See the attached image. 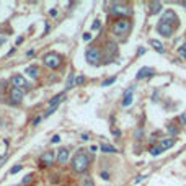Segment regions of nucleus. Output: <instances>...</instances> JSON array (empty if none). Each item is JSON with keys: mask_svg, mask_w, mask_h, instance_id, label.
<instances>
[{"mask_svg": "<svg viewBox=\"0 0 186 186\" xmlns=\"http://www.w3.org/2000/svg\"><path fill=\"white\" fill-rule=\"evenodd\" d=\"M88 163H90L88 155L85 154L83 150H78L77 154L74 155L72 162H70V166H72V170L75 173H83V171L88 168Z\"/></svg>", "mask_w": 186, "mask_h": 186, "instance_id": "1", "label": "nucleus"}, {"mask_svg": "<svg viewBox=\"0 0 186 186\" xmlns=\"http://www.w3.org/2000/svg\"><path fill=\"white\" fill-rule=\"evenodd\" d=\"M129 28H131L129 20H126V18H121V20H118V21L113 23L111 30H113V33H114L116 36H124L127 31H129Z\"/></svg>", "mask_w": 186, "mask_h": 186, "instance_id": "2", "label": "nucleus"}, {"mask_svg": "<svg viewBox=\"0 0 186 186\" xmlns=\"http://www.w3.org/2000/svg\"><path fill=\"white\" fill-rule=\"evenodd\" d=\"M85 57H87V60L90 62V64L97 65L98 60L101 59V51H100L97 46H90L87 49V52H85Z\"/></svg>", "mask_w": 186, "mask_h": 186, "instance_id": "3", "label": "nucleus"}, {"mask_svg": "<svg viewBox=\"0 0 186 186\" xmlns=\"http://www.w3.org/2000/svg\"><path fill=\"white\" fill-rule=\"evenodd\" d=\"M111 13H113V15H116V16H126V15H131L132 10L127 5H124V3L114 2L111 5Z\"/></svg>", "mask_w": 186, "mask_h": 186, "instance_id": "4", "label": "nucleus"}, {"mask_svg": "<svg viewBox=\"0 0 186 186\" xmlns=\"http://www.w3.org/2000/svg\"><path fill=\"white\" fill-rule=\"evenodd\" d=\"M44 64L49 69H57L60 65V56L56 54V52H49V54L44 56Z\"/></svg>", "mask_w": 186, "mask_h": 186, "instance_id": "5", "label": "nucleus"}, {"mask_svg": "<svg viewBox=\"0 0 186 186\" xmlns=\"http://www.w3.org/2000/svg\"><path fill=\"white\" fill-rule=\"evenodd\" d=\"M173 30H175V26H173V25H170V23L160 21L159 25H157V31H159L162 36H170L171 33H173Z\"/></svg>", "mask_w": 186, "mask_h": 186, "instance_id": "6", "label": "nucleus"}, {"mask_svg": "<svg viewBox=\"0 0 186 186\" xmlns=\"http://www.w3.org/2000/svg\"><path fill=\"white\" fill-rule=\"evenodd\" d=\"M23 97H25V93H23L21 88L13 87V88L10 90V100H12L13 103H20L21 100H23Z\"/></svg>", "mask_w": 186, "mask_h": 186, "instance_id": "7", "label": "nucleus"}, {"mask_svg": "<svg viewBox=\"0 0 186 186\" xmlns=\"http://www.w3.org/2000/svg\"><path fill=\"white\" fill-rule=\"evenodd\" d=\"M54 160H56V155H54V152H44V154L41 155V165L42 166H46V165H52L54 163Z\"/></svg>", "mask_w": 186, "mask_h": 186, "instance_id": "8", "label": "nucleus"}, {"mask_svg": "<svg viewBox=\"0 0 186 186\" xmlns=\"http://www.w3.org/2000/svg\"><path fill=\"white\" fill-rule=\"evenodd\" d=\"M160 21H163V23H170V25H173L175 21H178V16L175 15V12L173 10H166L163 13V16H162V20Z\"/></svg>", "mask_w": 186, "mask_h": 186, "instance_id": "9", "label": "nucleus"}, {"mask_svg": "<svg viewBox=\"0 0 186 186\" xmlns=\"http://www.w3.org/2000/svg\"><path fill=\"white\" fill-rule=\"evenodd\" d=\"M12 83H13V87H16V88H20V87H28L26 80L23 78L21 75H13V77H12Z\"/></svg>", "mask_w": 186, "mask_h": 186, "instance_id": "10", "label": "nucleus"}, {"mask_svg": "<svg viewBox=\"0 0 186 186\" xmlns=\"http://www.w3.org/2000/svg\"><path fill=\"white\" fill-rule=\"evenodd\" d=\"M154 74V70H152L150 67H142L139 72H137V75H136V78L137 80H140V78H145V77H150V75Z\"/></svg>", "mask_w": 186, "mask_h": 186, "instance_id": "11", "label": "nucleus"}, {"mask_svg": "<svg viewBox=\"0 0 186 186\" xmlns=\"http://www.w3.org/2000/svg\"><path fill=\"white\" fill-rule=\"evenodd\" d=\"M67 160H69V150L60 149L59 152H57V162H59V163H65Z\"/></svg>", "mask_w": 186, "mask_h": 186, "instance_id": "12", "label": "nucleus"}, {"mask_svg": "<svg viewBox=\"0 0 186 186\" xmlns=\"http://www.w3.org/2000/svg\"><path fill=\"white\" fill-rule=\"evenodd\" d=\"M173 145H175V139H173V137H168V139H162L160 140V147L163 150L170 149V147H173Z\"/></svg>", "mask_w": 186, "mask_h": 186, "instance_id": "13", "label": "nucleus"}, {"mask_svg": "<svg viewBox=\"0 0 186 186\" xmlns=\"http://www.w3.org/2000/svg\"><path fill=\"white\" fill-rule=\"evenodd\" d=\"M132 90H134V87H129V90H127V93L124 95L122 106H129V104L132 103Z\"/></svg>", "mask_w": 186, "mask_h": 186, "instance_id": "14", "label": "nucleus"}, {"mask_svg": "<svg viewBox=\"0 0 186 186\" xmlns=\"http://www.w3.org/2000/svg\"><path fill=\"white\" fill-rule=\"evenodd\" d=\"M162 12V3L160 2H152L150 3V13L152 15H157V13Z\"/></svg>", "mask_w": 186, "mask_h": 186, "instance_id": "15", "label": "nucleus"}, {"mask_svg": "<svg viewBox=\"0 0 186 186\" xmlns=\"http://www.w3.org/2000/svg\"><path fill=\"white\" fill-rule=\"evenodd\" d=\"M26 74L30 75L31 78H36V77H38V74H39V69H38L36 65H30V67L26 69Z\"/></svg>", "mask_w": 186, "mask_h": 186, "instance_id": "16", "label": "nucleus"}, {"mask_svg": "<svg viewBox=\"0 0 186 186\" xmlns=\"http://www.w3.org/2000/svg\"><path fill=\"white\" fill-rule=\"evenodd\" d=\"M150 44L155 47V51L159 52V54H163L165 49H163V46H162V42L160 41H157V39H150Z\"/></svg>", "mask_w": 186, "mask_h": 186, "instance_id": "17", "label": "nucleus"}, {"mask_svg": "<svg viewBox=\"0 0 186 186\" xmlns=\"http://www.w3.org/2000/svg\"><path fill=\"white\" fill-rule=\"evenodd\" d=\"M100 150L104 152V154H116V149H114L113 145H108V144H103V145H100Z\"/></svg>", "mask_w": 186, "mask_h": 186, "instance_id": "18", "label": "nucleus"}, {"mask_svg": "<svg viewBox=\"0 0 186 186\" xmlns=\"http://www.w3.org/2000/svg\"><path fill=\"white\" fill-rule=\"evenodd\" d=\"M149 152H150V155H152V157H157V155H160L162 152H165V150L162 149V147H160V144H159V145H152Z\"/></svg>", "mask_w": 186, "mask_h": 186, "instance_id": "19", "label": "nucleus"}, {"mask_svg": "<svg viewBox=\"0 0 186 186\" xmlns=\"http://www.w3.org/2000/svg\"><path fill=\"white\" fill-rule=\"evenodd\" d=\"M62 98H64V95H62V93L56 95V97H54V98H52L51 101H49V108H54V106H57V104H59V101H62Z\"/></svg>", "mask_w": 186, "mask_h": 186, "instance_id": "20", "label": "nucleus"}, {"mask_svg": "<svg viewBox=\"0 0 186 186\" xmlns=\"http://www.w3.org/2000/svg\"><path fill=\"white\" fill-rule=\"evenodd\" d=\"M75 74L72 72L69 75V78H67V83H65V90H70V88H74V85H75Z\"/></svg>", "mask_w": 186, "mask_h": 186, "instance_id": "21", "label": "nucleus"}, {"mask_svg": "<svg viewBox=\"0 0 186 186\" xmlns=\"http://www.w3.org/2000/svg\"><path fill=\"white\" fill-rule=\"evenodd\" d=\"M114 82H116V77H109V78L104 80V82H101V87H108V85H111Z\"/></svg>", "mask_w": 186, "mask_h": 186, "instance_id": "22", "label": "nucleus"}, {"mask_svg": "<svg viewBox=\"0 0 186 186\" xmlns=\"http://www.w3.org/2000/svg\"><path fill=\"white\" fill-rule=\"evenodd\" d=\"M106 47H108V51H109V52H111V51L114 52V51H116V44H114V42H111V41H108V42H106Z\"/></svg>", "mask_w": 186, "mask_h": 186, "instance_id": "23", "label": "nucleus"}, {"mask_svg": "<svg viewBox=\"0 0 186 186\" xmlns=\"http://www.w3.org/2000/svg\"><path fill=\"white\" fill-rule=\"evenodd\" d=\"M20 170H21V165H15V166H13V168L10 170V173H12V175H15V173H18Z\"/></svg>", "mask_w": 186, "mask_h": 186, "instance_id": "24", "label": "nucleus"}, {"mask_svg": "<svg viewBox=\"0 0 186 186\" xmlns=\"http://www.w3.org/2000/svg\"><path fill=\"white\" fill-rule=\"evenodd\" d=\"M178 54H180L181 57H184V59H186V49H184L183 46H181V47H178Z\"/></svg>", "mask_w": 186, "mask_h": 186, "instance_id": "25", "label": "nucleus"}, {"mask_svg": "<svg viewBox=\"0 0 186 186\" xmlns=\"http://www.w3.org/2000/svg\"><path fill=\"white\" fill-rule=\"evenodd\" d=\"M31 180H33V175H28V176H25V180H23V184L31 183Z\"/></svg>", "mask_w": 186, "mask_h": 186, "instance_id": "26", "label": "nucleus"}, {"mask_svg": "<svg viewBox=\"0 0 186 186\" xmlns=\"http://www.w3.org/2000/svg\"><path fill=\"white\" fill-rule=\"evenodd\" d=\"M83 41H90V39H92V33H83Z\"/></svg>", "mask_w": 186, "mask_h": 186, "instance_id": "27", "label": "nucleus"}, {"mask_svg": "<svg viewBox=\"0 0 186 186\" xmlns=\"http://www.w3.org/2000/svg\"><path fill=\"white\" fill-rule=\"evenodd\" d=\"M83 77H82V75H80V77H77V78H75V85H82L83 83Z\"/></svg>", "mask_w": 186, "mask_h": 186, "instance_id": "28", "label": "nucleus"}, {"mask_svg": "<svg viewBox=\"0 0 186 186\" xmlns=\"http://www.w3.org/2000/svg\"><path fill=\"white\" fill-rule=\"evenodd\" d=\"M56 109H57V106H54V108H47V111H46L44 116H49V114H52V113L56 111Z\"/></svg>", "mask_w": 186, "mask_h": 186, "instance_id": "29", "label": "nucleus"}, {"mask_svg": "<svg viewBox=\"0 0 186 186\" xmlns=\"http://www.w3.org/2000/svg\"><path fill=\"white\" fill-rule=\"evenodd\" d=\"M166 129H168L170 134H175V132H176V127H173V124H170V126L166 127Z\"/></svg>", "mask_w": 186, "mask_h": 186, "instance_id": "30", "label": "nucleus"}, {"mask_svg": "<svg viewBox=\"0 0 186 186\" xmlns=\"http://www.w3.org/2000/svg\"><path fill=\"white\" fill-rule=\"evenodd\" d=\"M100 26H101V23H100V20H95V23H93V26H92V28H93V30H98Z\"/></svg>", "mask_w": 186, "mask_h": 186, "instance_id": "31", "label": "nucleus"}, {"mask_svg": "<svg viewBox=\"0 0 186 186\" xmlns=\"http://www.w3.org/2000/svg\"><path fill=\"white\" fill-rule=\"evenodd\" d=\"M82 186H95V184H93V181H92V180H85Z\"/></svg>", "mask_w": 186, "mask_h": 186, "instance_id": "32", "label": "nucleus"}, {"mask_svg": "<svg viewBox=\"0 0 186 186\" xmlns=\"http://www.w3.org/2000/svg\"><path fill=\"white\" fill-rule=\"evenodd\" d=\"M59 140H60V137L57 136V134H56L54 137H52V144H57V142H59Z\"/></svg>", "mask_w": 186, "mask_h": 186, "instance_id": "33", "label": "nucleus"}, {"mask_svg": "<svg viewBox=\"0 0 186 186\" xmlns=\"http://www.w3.org/2000/svg\"><path fill=\"white\" fill-rule=\"evenodd\" d=\"M142 180H144V175H140V176H137V178H136V183H140V181Z\"/></svg>", "mask_w": 186, "mask_h": 186, "instance_id": "34", "label": "nucleus"}, {"mask_svg": "<svg viewBox=\"0 0 186 186\" xmlns=\"http://www.w3.org/2000/svg\"><path fill=\"white\" fill-rule=\"evenodd\" d=\"M111 132H113V134H114V136H119V134H121V132H119L118 129H113V127H111Z\"/></svg>", "mask_w": 186, "mask_h": 186, "instance_id": "35", "label": "nucleus"}, {"mask_svg": "<svg viewBox=\"0 0 186 186\" xmlns=\"http://www.w3.org/2000/svg\"><path fill=\"white\" fill-rule=\"evenodd\" d=\"M101 176H103V180H109V176H108V173H106V171H103V173H101Z\"/></svg>", "mask_w": 186, "mask_h": 186, "instance_id": "36", "label": "nucleus"}, {"mask_svg": "<svg viewBox=\"0 0 186 186\" xmlns=\"http://www.w3.org/2000/svg\"><path fill=\"white\" fill-rule=\"evenodd\" d=\"M39 121H41V118H36L35 121H33V126H36V124H39Z\"/></svg>", "mask_w": 186, "mask_h": 186, "instance_id": "37", "label": "nucleus"}, {"mask_svg": "<svg viewBox=\"0 0 186 186\" xmlns=\"http://www.w3.org/2000/svg\"><path fill=\"white\" fill-rule=\"evenodd\" d=\"M181 121H183V124H186V114H183V116H181Z\"/></svg>", "mask_w": 186, "mask_h": 186, "instance_id": "38", "label": "nucleus"}, {"mask_svg": "<svg viewBox=\"0 0 186 186\" xmlns=\"http://www.w3.org/2000/svg\"><path fill=\"white\" fill-rule=\"evenodd\" d=\"M180 5H183V7H186V2H180Z\"/></svg>", "mask_w": 186, "mask_h": 186, "instance_id": "39", "label": "nucleus"}]
</instances>
